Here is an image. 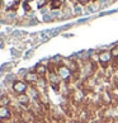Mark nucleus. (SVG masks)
<instances>
[{
  "mask_svg": "<svg viewBox=\"0 0 118 123\" xmlns=\"http://www.w3.org/2000/svg\"><path fill=\"white\" fill-rule=\"evenodd\" d=\"M13 90H14V93H17L18 95L25 94V92H27V84L24 83V81L18 80V81H15V83L13 84Z\"/></svg>",
  "mask_w": 118,
  "mask_h": 123,
  "instance_id": "1",
  "label": "nucleus"
},
{
  "mask_svg": "<svg viewBox=\"0 0 118 123\" xmlns=\"http://www.w3.org/2000/svg\"><path fill=\"white\" fill-rule=\"evenodd\" d=\"M57 74H58V76L61 77V79H69L70 77V75H71V71H70V69L69 67H66V66H60L57 69Z\"/></svg>",
  "mask_w": 118,
  "mask_h": 123,
  "instance_id": "2",
  "label": "nucleus"
},
{
  "mask_svg": "<svg viewBox=\"0 0 118 123\" xmlns=\"http://www.w3.org/2000/svg\"><path fill=\"white\" fill-rule=\"evenodd\" d=\"M112 53L109 51H104V52H100L99 53V61L103 62V63H108L111 60H112Z\"/></svg>",
  "mask_w": 118,
  "mask_h": 123,
  "instance_id": "3",
  "label": "nucleus"
},
{
  "mask_svg": "<svg viewBox=\"0 0 118 123\" xmlns=\"http://www.w3.org/2000/svg\"><path fill=\"white\" fill-rule=\"evenodd\" d=\"M0 118H1V119H8V118H10V111H9L8 107L0 105Z\"/></svg>",
  "mask_w": 118,
  "mask_h": 123,
  "instance_id": "4",
  "label": "nucleus"
},
{
  "mask_svg": "<svg viewBox=\"0 0 118 123\" xmlns=\"http://www.w3.org/2000/svg\"><path fill=\"white\" fill-rule=\"evenodd\" d=\"M24 79H25L27 83H36V81L38 80V75L36 74V72H28Z\"/></svg>",
  "mask_w": 118,
  "mask_h": 123,
  "instance_id": "5",
  "label": "nucleus"
},
{
  "mask_svg": "<svg viewBox=\"0 0 118 123\" xmlns=\"http://www.w3.org/2000/svg\"><path fill=\"white\" fill-rule=\"evenodd\" d=\"M36 74H37L38 76H44L47 72V67L44 65H37V67H36Z\"/></svg>",
  "mask_w": 118,
  "mask_h": 123,
  "instance_id": "6",
  "label": "nucleus"
},
{
  "mask_svg": "<svg viewBox=\"0 0 118 123\" xmlns=\"http://www.w3.org/2000/svg\"><path fill=\"white\" fill-rule=\"evenodd\" d=\"M18 100H19V103L23 104V105H28V104H29V98L27 97L25 94L18 95Z\"/></svg>",
  "mask_w": 118,
  "mask_h": 123,
  "instance_id": "7",
  "label": "nucleus"
},
{
  "mask_svg": "<svg viewBox=\"0 0 118 123\" xmlns=\"http://www.w3.org/2000/svg\"><path fill=\"white\" fill-rule=\"evenodd\" d=\"M61 6V1H58V0H53V1H51V8L52 9H58Z\"/></svg>",
  "mask_w": 118,
  "mask_h": 123,
  "instance_id": "8",
  "label": "nucleus"
},
{
  "mask_svg": "<svg viewBox=\"0 0 118 123\" xmlns=\"http://www.w3.org/2000/svg\"><path fill=\"white\" fill-rule=\"evenodd\" d=\"M23 8H24L25 12H29V10H31V6H29L28 1H24V3H23Z\"/></svg>",
  "mask_w": 118,
  "mask_h": 123,
  "instance_id": "9",
  "label": "nucleus"
},
{
  "mask_svg": "<svg viewBox=\"0 0 118 123\" xmlns=\"http://www.w3.org/2000/svg\"><path fill=\"white\" fill-rule=\"evenodd\" d=\"M111 53H112V56H114V57H118V47L113 48L112 51H111Z\"/></svg>",
  "mask_w": 118,
  "mask_h": 123,
  "instance_id": "10",
  "label": "nucleus"
},
{
  "mask_svg": "<svg viewBox=\"0 0 118 123\" xmlns=\"http://www.w3.org/2000/svg\"><path fill=\"white\" fill-rule=\"evenodd\" d=\"M44 4H46V0H41L39 1V4H38V8H42Z\"/></svg>",
  "mask_w": 118,
  "mask_h": 123,
  "instance_id": "11",
  "label": "nucleus"
},
{
  "mask_svg": "<svg viewBox=\"0 0 118 123\" xmlns=\"http://www.w3.org/2000/svg\"><path fill=\"white\" fill-rule=\"evenodd\" d=\"M25 1H28V3H31V1H33V0H25Z\"/></svg>",
  "mask_w": 118,
  "mask_h": 123,
  "instance_id": "12",
  "label": "nucleus"
},
{
  "mask_svg": "<svg viewBox=\"0 0 118 123\" xmlns=\"http://www.w3.org/2000/svg\"><path fill=\"white\" fill-rule=\"evenodd\" d=\"M0 119H1V118H0Z\"/></svg>",
  "mask_w": 118,
  "mask_h": 123,
  "instance_id": "13",
  "label": "nucleus"
}]
</instances>
